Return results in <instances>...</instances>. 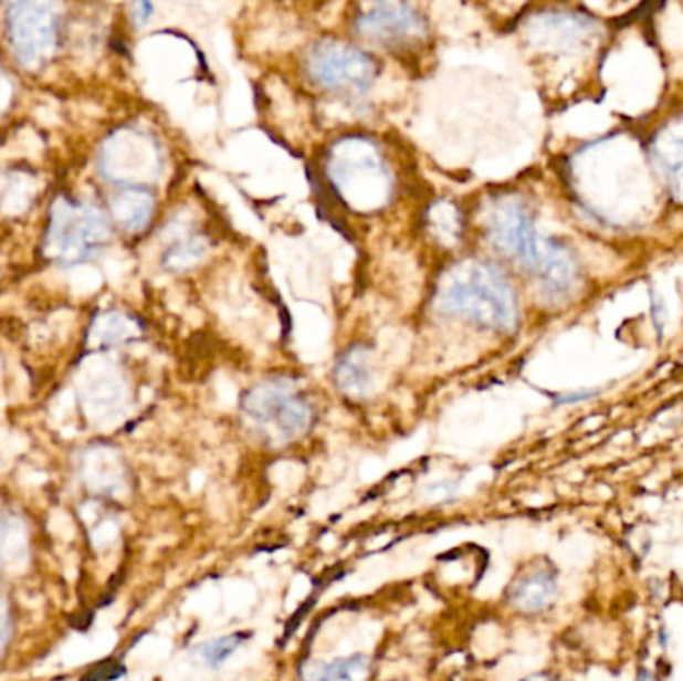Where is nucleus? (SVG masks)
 <instances>
[{
	"mask_svg": "<svg viewBox=\"0 0 683 681\" xmlns=\"http://www.w3.org/2000/svg\"><path fill=\"white\" fill-rule=\"evenodd\" d=\"M308 73L328 93L362 96L372 86L376 64L366 52L350 44L322 42L312 49Z\"/></svg>",
	"mask_w": 683,
	"mask_h": 681,
	"instance_id": "4",
	"label": "nucleus"
},
{
	"mask_svg": "<svg viewBox=\"0 0 683 681\" xmlns=\"http://www.w3.org/2000/svg\"><path fill=\"white\" fill-rule=\"evenodd\" d=\"M536 276L549 298H561L578 282V262L558 240H546Z\"/></svg>",
	"mask_w": 683,
	"mask_h": 681,
	"instance_id": "7",
	"label": "nucleus"
},
{
	"mask_svg": "<svg viewBox=\"0 0 683 681\" xmlns=\"http://www.w3.org/2000/svg\"><path fill=\"white\" fill-rule=\"evenodd\" d=\"M558 594V578L549 569H536L509 589V604L519 611L536 614L548 608Z\"/></svg>",
	"mask_w": 683,
	"mask_h": 681,
	"instance_id": "8",
	"label": "nucleus"
},
{
	"mask_svg": "<svg viewBox=\"0 0 683 681\" xmlns=\"http://www.w3.org/2000/svg\"><path fill=\"white\" fill-rule=\"evenodd\" d=\"M650 298H652V318H653V328L658 332V338L662 340L663 336V324H665V308H663L662 300L658 298V294L650 290Z\"/></svg>",
	"mask_w": 683,
	"mask_h": 681,
	"instance_id": "18",
	"label": "nucleus"
},
{
	"mask_svg": "<svg viewBox=\"0 0 683 681\" xmlns=\"http://www.w3.org/2000/svg\"><path fill=\"white\" fill-rule=\"evenodd\" d=\"M435 308L490 331L512 332L518 324L512 284L494 264L476 260L460 262L445 272L438 284Z\"/></svg>",
	"mask_w": 683,
	"mask_h": 681,
	"instance_id": "1",
	"label": "nucleus"
},
{
	"mask_svg": "<svg viewBox=\"0 0 683 681\" xmlns=\"http://www.w3.org/2000/svg\"><path fill=\"white\" fill-rule=\"evenodd\" d=\"M598 394H600V390H578V392L561 394V396H556V404L564 406V404L584 402V400L596 398Z\"/></svg>",
	"mask_w": 683,
	"mask_h": 681,
	"instance_id": "19",
	"label": "nucleus"
},
{
	"mask_svg": "<svg viewBox=\"0 0 683 681\" xmlns=\"http://www.w3.org/2000/svg\"><path fill=\"white\" fill-rule=\"evenodd\" d=\"M370 660L366 656H350L330 661H308L302 668L304 681H366Z\"/></svg>",
	"mask_w": 683,
	"mask_h": 681,
	"instance_id": "9",
	"label": "nucleus"
},
{
	"mask_svg": "<svg viewBox=\"0 0 683 681\" xmlns=\"http://www.w3.org/2000/svg\"><path fill=\"white\" fill-rule=\"evenodd\" d=\"M336 380L344 392L362 396L372 388V371L368 354L362 348H354L342 356L336 368Z\"/></svg>",
	"mask_w": 683,
	"mask_h": 681,
	"instance_id": "11",
	"label": "nucleus"
},
{
	"mask_svg": "<svg viewBox=\"0 0 683 681\" xmlns=\"http://www.w3.org/2000/svg\"><path fill=\"white\" fill-rule=\"evenodd\" d=\"M208 244L204 238H188L168 252L166 264L172 270H187L204 259Z\"/></svg>",
	"mask_w": 683,
	"mask_h": 681,
	"instance_id": "15",
	"label": "nucleus"
},
{
	"mask_svg": "<svg viewBox=\"0 0 683 681\" xmlns=\"http://www.w3.org/2000/svg\"><path fill=\"white\" fill-rule=\"evenodd\" d=\"M12 636V618L11 608H9V599L4 596V591L0 589V651L9 646Z\"/></svg>",
	"mask_w": 683,
	"mask_h": 681,
	"instance_id": "17",
	"label": "nucleus"
},
{
	"mask_svg": "<svg viewBox=\"0 0 683 681\" xmlns=\"http://www.w3.org/2000/svg\"><path fill=\"white\" fill-rule=\"evenodd\" d=\"M356 29L364 36L382 44H410L422 41L425 24L422 17L408 4L378 2L356 19Z\"/></svg>",
	"mask_w": 683,
	"mask_h": 681,
	"instance_id": "6",
	"label": "nucleus"
},
{
	"mask_svg": "<svg viewBox=\"0 0 683 681\" xmlns=\"http://www.w3.org/2000/svg\"><path fill=\"white\" fill-rule=\"evenodd\" d=\"M242 410L260 432L276 444H286L311 428V404L286 383H262L246 392Z\"/></svg>",
	"mask_w": 683,
	"mask_h": 681,
	"instance_id": "2",
	"label": "nucleus"
},
{
	"mask_svg": "<svg viewBox=\"0 0 683 681\" xmlns=\"http://www.w3.org/2000/svg\"><path fill=\"white\" fill-rule=\"evenodd\" d=\"M653 155L663 176L668 178V185L672 186L677 195L683 185V136L658 140L653 145Z\"/></svg>",
	"mask_w": 683,
	"mask_h": 681,
	"instance_id": "13",
	"label": "nucleus"
},
{
	"mask_svg": "<svg viewBox=\"0 0 683 681\" xmlns=\"http://www.w3.org/2000/svg\"><path fill=\"white\" fill-rule=\"evenodd\" d=\"M29 532L19 517L0 520V569H21L29 559Z\"/></svg>",
	"mask_w": 683,
	"mask_h": 681,
	"instance_id": "10",
	"label": "nucleus"
},
{
	"mask_svg": "<svg viewBox=\"0 0 683 681\" xmlns=\"http://www.w3.org/2000/svg\"><path fill=\"white\" fill-rule=\"evenodd\" d=\"M244 640H246L244 633L220 636V638H214V640L202 643L197 650L198 658H200V661H202L204 666H208V668L218 670V668H222V666L242 648Z\"/></svg>",
	"mask_w": 683,
	"mask_h": 681,
	"instance_id": "14",
	"label": "nucleus"
},
{
	"mask_svg": "<svg viewBox=\"0 0 683 681\" xmlns=\"http://www.w3.org/2000/svg\"><path fill=\"white\" fill-rule=\"evenodd\" d=\"M490 238L494 247L519 266L536 274L544 252V242L534 227V220L519 200H502L490 217Z\"/></svg>",
	"mask_w": 683,
	"mask_h": 681,
	"instance_id": "5",
	"label": "nucleus"
},
{
	"mask_svg": "<svg viewBox=\"0 0 683 681\" xmlns=\"http://www.w3.org/2000/svg\"><path fill=\"white\" fill-rule=\"evenodd\" d=\"M118 212L123 214V220L128 227H145L146 220L153 212V200L143 192H130L118 202Z\"/></svg>",
	"mask_w": 683,
	"mask_h": 681,
	"instance_id": "16",
	"label": "nucleus"
},
{
	"mask_svg": "<svg viewBox=\"0 0 683 681\" xmlns=\"http://www.w3.org/2000/svg\"><path fill=\"white\" fill-rule=\"evenodd\" d=\"M332 180L354 207L376 208L388 197V172L370 143L346 140L332 156Z\"/></svg>",
	"mask_w": 683,
	"mask_h": 681,
	"instance_id": "3",
	"label": "nucleus"
},
{
	"mask_svg": "<svg viewBox=\"0 0 683 681\" xmlns=\"http://www.w3.org/2000/svg\"><path fill=\"white\" fill-rule=\"evenodd\" d=\"M86 485L101 495H116L125 488V470L111 454H96L84 468Z\"/></svg>",
	"mask_w": 683,
	"mask_h": 681,
	"instance_id": "12",
	"label": "nucleus"
}]
</instances>
